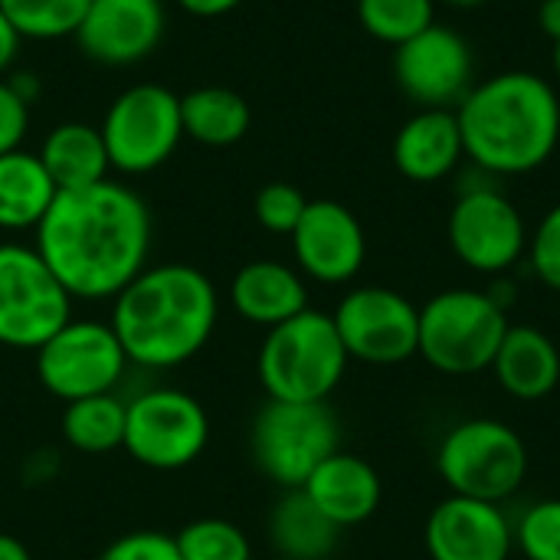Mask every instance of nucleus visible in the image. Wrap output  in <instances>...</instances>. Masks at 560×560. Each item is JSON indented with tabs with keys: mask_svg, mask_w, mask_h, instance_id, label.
Here are the masks:
<instances>
[{
	"mask_svg": "<svg viewBox=\"0 0 560 560\" xmlns=\"http://www.w3.org/2000/svg\"><path fill=\"white\" fill-rule=\"evenodd\" d=\"M446 3H453V7H479L486 0H446Z\"/></svg>",
	"mask_w": 560,
	"mask_h": 560,
	"instance_id": "39",
	"label": "nucleus"
},
{
	"mask_svg": "<svg viewBox=\"0 0 560 560\" xmlns=\"http://www.w3.org/2000/svg\"><path fill=\"white\" fill-rule=\"evenodd\" d=\"M492 371L502 390L515 400H541L560 381L558 345L532 325H509Z\"/></svg>",
	"mask_w": 560,
	"mask_h": 560,
	"instance_id": "21",
	"label": "nucleus"
},
{
	"mask_svg": "<svg viewBox=\"0 0 560 560\" xmlns=\"http://www.w3.org/2000/svg\"><path fill=\"white\" fill-rule=\"evenodd\" d=\"M30 125V102L16 95L10 82H0V154L20 148Z\"/></svg>",
	"mask_w": 560,
	"mask_h": 560,
	"instance_id": "34",
	"label": "nucleus"
},
{
	"mask_svg": "<svg viewBox=\"0 0 560 560\" xmlns=\"http://www.w3.org/2000/svg\"><path fill=\"white\" fill-rule=\"evenodd\" d=\"M39 161L46 174L52 177L56 190H82L92 184L108 180V151L102 128H92L85 121H66L52 128L43 141Z\"/></svg>",
	"mask_w": 560,
	"mask_h": 560,
	"instance_id": "22",
	"label": "nucleus"
},
{
	"mask_svg": "<svg viewBox=\"0 0 560 560\" xmlns=\"http://www.w3.org/2000/svg\"><path fill=\"white\" fill-rule=\"evenodd\" d=\"M463 135L456 112L420 108L394 138V164L407 180L433 184L456 171L463 158Z\"/></svg>",
	"mask_w": 560,
	"mask_h": 560,
	"instance_id": "19",
	"label": "nucleus"
},
{
	"mask_svg": "<svg viewBox=\"0 0 560 560\" xmlns=\"http://www.w3.org/2000/svg\"><path fill=\"white\" fill-rule=\"evenodd\" d=\"M56 194L39 154H26L23 148L0 154V230L39 226Z\"/></svg>",
	"mask_w": 560,
	"mask_h": 560,
	"instance_id": "24",
	"label": "nucleus"
},
{
	"mask_svg": "<svg viewBox=\"0 0 560 560\" xmlns=\"http://www.w3.org/2000/svg\"><path fill=\"white\" fill-rule=\"evenodd\" d=\"M151 246V213L125 184L59 190L36 226V253L72 299H115Z\"/></svg>",
	"mask_w": 560,
	"mask_h": 560,
	"instance_id": "1",
	"label": "nucleus"
},
{
	"mask_svg": "<svg viewBox=\"0 0 560 560\" xmlns=\"http://www.w3.org/2000/svg\"><path fill=\"white\" fill-rule=\"evenodd\" d=\"M308 200L299 187L292 184H266L259 194H256V220L269 230V233H282V236H292V230L299 226L302 213H305Z\"/></svg>",
	"mask_w": 560,
	"mask_h": 560,
	"instance_id": "31",
	"label": "nucleus"
},
{
	"mask_svg": "<svg viewBox=\"0 0 560 560\" xmlns=\"http://www.w3.org/2000/svg\"><path fill=\"white\" fill-rule=\"evenodd\" d=\"M394 79L420 108H450L472 89V49L456 30L430 23L397 46Z\"/></svg>",
	"mask_w": 560,
	"mask_h": 560,
	"instance_id": "14",
	"label": "nucleus"
},
{
	"mask_svg": "<svg viewBox=\"0 0 560 560\" xmlns=\"http://www.w3.org/2000/svg\"><path fill=\"white\" fill-rule=\"evenodd\" d=\"M249 105L240 92L207 85L194 89L180 98V125L184 135H190L200 144L226 148L236 144L249 131Z\"/></svg>",
	"mask_w": 560,
	"mask_h": 560,
	"instance_id": "25",
	"label": "nucleus"
},
{
	"mask_svg": "<svg viewBox=\"0 0 560 560\" xmlns=\"http://www.w3.org/2000/svg\"><path fill=\"white\" fill-rule=\"evenodd\" d=\"M463 151L489 174H528L560 141V98L535 72H495L456 112Z\"/></svg>",
	"mask_w": 560,
	"mask_h": 560,
	"instance_id": "3",
	"label": "nucleus"
},
{
	"mask_svg": "<svg viewBox=\"0 0 560 560\" xmlns=\"http://www.w3.org/2000/svg\"><path fill=\"white\" fill-rule=\"evenodd\" d=\"M16 43H20V36H16V30L7 23V16L0 13V75H3V69L13 62V56H16Z\"/></svg>",
	"mask_w": 560,
	"mask_h": 560,
	"instance_id": "36",
	"label": "nucleus"
},
{
	"mask_svg": "<svg viewBox=\"0 0 560 560\" xmlns=\"http://www.w3.org/2000/svg\"><path fill=\"white\" fill-rule=\"evenodd\" d=\"M302 492L315 502V509L335 522L341 532L368 522L381 509V476L377 469L354 453H331L302 486Z\"/></svg>",
	"mask_w": 560,
	"mask_h": 560,
	"instance_id": "18",
	"label": "nucleus"
},
{
	"mask_svg": "<svg viewBox=\"0 0 560 560\" xmlns=\"http://www.w3.org/2000/svg\"><path fill=\"white\" fill-rule=\"evenodd\" d=\"M125 417L128 404L115 394H95L66 404L62 413V436L72 450L102 456L125 443Z\"/></svg>",
	"mask_w": 560,
	"mask_h": 560,
	"instance_id": "26",
	"label": "nucleus"
},
{
	"mask_svg": "<svg viewBox=\"0 0 560 560\" xmlns=\"http://www.w3.org/2000/svg\"><path fill=\"white\" fill-rule=\"evenodd\" d=\"M509 331L505 305L492 292L450 289L420 308V358L450 377L492 368Z\"/></svg>",
	"mask_w": 560,
	"mask_h": 560,
	"instance_id": "5",
	"label": "nucleus"
},
{
	"mask_svg": "<svg viewBox=\"0 0 560 560\" xmlns=\"http://www.w3.org/2000/svg\"><path fill=\"white\" fill-rule=\"evenodd\" d=\"M528 253H532V266L538 272V279L560 292V203H555L545 220L538 223L532 243H528Z\"/></svg>",
	"mask_w": 560,
	"mask_h": 560,
	"instance_id": "32",
	"label": "nucleus"
},
{
	"mask_svg": "<svg viewBox=\"0 0 560 560\" xmlns=\"http://www.w3.org/2000/svg\"><path fill=\"white\" fill-rule=\"evenodd\" d=\"M230 302L246 322L276 328L308 308V289L295 269L259 259L236 272L230 285Z\"/></svg>",
	"mask_w": 560,
	"mask_h": 560,
	"instance_id": "20",
	"label": "nucleus"
},
{
	"mask_svg": "<svg viewBox=\"0 0 560 560\" xmlns=\"http://www.w3.org/2000/svg\"><path fill=\"white\" fill-rule=\"evenodd\" d=\"M515 545L528 560H560V499H545L522 515Z\"/></svg>",
	"mask_w": 560,
	"mask_h": 560,
	"instance_id": "30",
	"label": "nucleus"
},
{
	"mask_svg": "<svg viewBox=\"0 0 560 560\" xmlns=\"http://www.w3.org/2000/svg\"><path fill=\"white\" fill-rule=\"evenodd\" d=\"M89 0H0V13L16 30V36L30 39H56L75 36Z\"/></svg>",
	"mask_w": 560,
	"mask_h": 560,
	"instance_id": "27",
	"label": "nucleus"
},
{
	"mask_svg": "<svg viewBox=\"0 0 560 560\" xmlns=\"http://www.w3.org/2000/svg\"><path fill=\"white\" fill-rule=\"evenodd\" d=\"M128 368V354L105 322H66L46 345L36 348L39 384L72 404L95 394H112Z\"/></svg>",
	"mask_w": 560,
	"mask_h": 560,
	"instance_id": "10",
	"label": "nucleus"
},
{
	"mask_svg": "<svg viewBox=\"0 0 560 560\" xmlns=\"http://www.w3.org/2000/svg\"><path fill=\"white\" fill-rule=\"evenodd\" d=\"M0 560H33L26 545L13 535H0Z\"/></svg>",
	"mask_w": 560,
	"mask_h": 560,
	"instance_id": "38",
	"label": "nucleus"
},
{
	"mask_svg": "<svg viewBox=\"0 0 560 560\" xmlns=\"http://www.w3.org/2000/svg\"><path fill=\"white\" fill-rule=\"evenodd\" d=\"M423 541L433 560H509L515 528L502 505L450 495L430 512Z\"/></svg>",
	"mask_w": 560,
	"mask_h": 560,
	"instance_id": "16",
	"label": "nucleus"
},
{
	"mask_svg": "<svg viewBox=\"0 0 560 560\" xmlns=\"http://www.w3.org/2000/svg\"><path fill=\"white\" fill-rule=\"evenodd\" d=\"M184 135L180 98L164 85L125 89L102 125L112 167L125 174H148L161 167Z\"/></svg>",
	"mask_w": 560,
	"mask_h": 560,
	"instance_id": "11",
	"label": "nucleus"
},
{
	"mask_svg": "<svg viewBox=\"0 0 560 560\" xmlns=\"http://www.w3.org/2000/svg\"><path fill=\"white\" fill-rule=\"evenodd\" d=\"M187 13L194 16H220V13H230L236 10L243 0H177Z\"/></svg>",
	"mask_w": 560,
	"mask_h": 560,
	"instance_id": "35",
	"label": "nucleus"
},
{
	"mask_svg": "<svg viewBox=\"0 0 560 560\" xmlns=\"http://www.w3.org/2000/svg\"><path fill=\"white\" fill-rule=\"evenodd\" d=\"M164 33L161 0H89L75 30L79 49L105 66H131L151 56Z\"/></svg>",
	"mask_w": 560,
	"mask_h": 560,
	"instance_id": "17",
	"label": "nucleus"
},
{
	"mask_svg": "<svg viewBox=\"0 0 560 560\" xmlns=\"http://www.w3.org/2000/svg\"><path fill=\"white\" fill-rule=\"evenodd\" d=\"M338 417L328 404L269 400L249 433L256 466L282 489H302L308 476L338 453Z\"/></svg>",
	"mask_w": 560,
	"mask_h": 560,
	"instance_id": "7",
	"label": "nucleus"
},
{
	"mask_svg": "<svg viewBox=\"0 0 560 560\" xmlns=\"http://www.w3.org/2000/svg\"><path fill=\"white\" fill-rule=\"evenodd\" d=\"M538 23H541V30L558 43L560 39V0H541V7H538Z\"/></svg>",
	"mask_w": 560,
	"mask_h": 560,
	"instance_id": "37",
	"label": "nucleus"
},
{
	"mask_svg": "<svg viewBox=\"0 0 560 560\" xmlns=\"http://www.w3.org/2000/svg\"><path fill=\"white\" fill-rule=\"evenodd\" d=\"M269 538L285 560H328L338 551L341 528L328 522L302 489H285L272 509Z\"/></svg>",
	"mask_w": 560,
	"mask_h": 560,
	"instance_id": "23",
	"label": "nucleus"
},
{
	"mask_svg": "<svg viewBox=\"0 0 560 560\" xmlns=\"http://www.w3.org/2000/svg\"><path fill=\"white\" fill-rule=\"evenodd\" d=\"M348 361L351 358L338 338L335 318L305 308L269 328L259 348V381L269 400L325 404L341 384Z\"/></svg>",
	"mask_w": 560,
	"mask_h": 560,
	"instance_id": "4",
	"label": "nucleus"
},
{
	"mask_svg": "<svg viewBox=\"0 0 560 560\" xmlns=\"http://www.w3.org/2000/svg\"><path fill=\"white\" fill-rule=\"evenodd\" d=\"M72 318V295L46 259L16 243L0 246V345L36 351Z\"/></svg>",
	"mask_w": 560,
	"mask_h": 560,
	"instance_id": "8",
	"label": "nucleus"
},
{
	"mask_svg": "<svg viewBox=\"0 0 560 560\" xmlns=\"http://www.w3.org/2000/svg\"><path fill=\"white\" fill-rule=\"evenodd\" d=\"M292 249L305 276L325 285L351 282L368 256V240L358 217L338 200H308L299 226L292 230Z\"/></svg>",
	"mask_w": 560,
	"mask_h": 560,
	"instance_id": "15",
	"label": "nucleus"
},
{
	"mask_svg": "<svg viewBox=\"0 0 560 560\" xmlns=\"http://www.w3.org/2000/svg\"><path fill=\"white\" fill-rule=\"evenodd\" d=\"M436 472L450 486V495L502 505L528 476V450L502 420H466L443 436Z\"/></svg>",
	"mask_w": 560,
	"mask_h": 560,
	"instance_id": "6",
	"label": "nucleus"
},
{
	"mask_svg": "<svg viewBox=\"0 0 560 560\" xmlns=\"http://www.w3.org/2000/svg\"><path fill=\"white\" fill-rule=\"evenodd\" d=\"M450 246L476 272H505L528 249V230L518 207L492 190H466L450 213Z\"/></svg>",
	"mask_w": 560,
	"mask_h": 560,
	"instance_id": "13",
	"label": "nucleus"
},
{
	"mask_svg": "<svg viewBox=\"0 0 560 560\" xmlns=\"http://www.w3.org/2000/svg\"><path fill=\"white\" fill-rule=\"evenodd\" d=\"M555 75L560 79V39L555 43Z\"/></svg>",
	"mask_w": 560,
	"mask_h": 560,
	"instance_id": "40",
	"label": "nucleus"
},
{
	"mask_svg": "<svg viewBox=\"0 0 560 560\" xmlns=\"http://www.w3.org/2000/svg\"><path fill=\"white\" fill-rule=\"evenodd\" d=\"M331 318L354 361L400 364L420 351V308L394 289H354L341 299Z\"/></svg>",
	"mask_w": 560,
	"mask_h": 560,
	"instance_id": "12",
	"label": "nucleus"
},
{
	"mask_svg": "<svg viewBox=\"0 0 560 560\" xmlns=\"http://www.w3.org/2000/svg\"><path fill=\"white\" fill-rule=\"evenodd\" d=\"M213 282L184 262L141 269L112 308V331L118 335L131 364L177 368L190 361L217 328Z\"/></svg>",
	"mask_w": 560,
	"mask_h": 560,
	"instance_id": "2",
	"label": "nucleus"
},
{
	"mask_svg": "<svg viewBox=\"0 0 560 560\" xmlns=\"http://www.w3.org/2000/svg\"><path fill=\"white\" fill-rule=\"evenodd\" d=\"M177 551L184 560H249L253 548L243 528L226 518H197L177 535Z\"/></svg>",
	"mask_w": 560,
	"mask_h": 560,
	"instance_id": "29",
	"label": "nucleus"
},
{
	"mask_svg": "<svg viewBox=\"0 0 560 560\" xmlns=\"http://www.w3.org/2000/svg\"><path fill=\"white\" fill-rule=\"evenodd\" d=\"M361 26L390 46H400L433 23V0H358Z\"/></svg>",
	"mask_w": 560,
	"mask_h": 560,
	"instance_id": "28",
	"label": "nucleus"
},
{
	"mask_svg": "<svg viewBox=\"0 0 560 560\" xmlns=\"http://www.w3.org/2000/svg\"><path fill=\"white\" fill-rule=\"evenodd\" d=\"M98 560H184L174 535L164 532H128L115 538Z\"/></svg>",
	"mask_w": 560,
	"mask_h": 560,
	"instance_id": "33",
	"label": "nucleus"
},
{
	"mask_svg": "<svg viewBox=\"0 0 560 560\" xmlns=\"http://www.w3.org/2000/svg\"><path fill=\"white\" fill-rule=\"evenodd\" d=\"M207 440L210 420L197 397L174 387H154L131 397L121 450H128L135 463L174 472L190 466L207 450Z\"/></svg>",
	"mask_w": 560,
	"mask_h": 560,
	"instance_id": "9",
	"label": "nucleus"
}]
</instances>
